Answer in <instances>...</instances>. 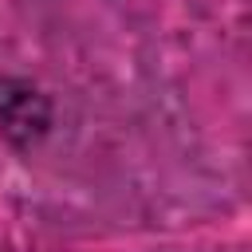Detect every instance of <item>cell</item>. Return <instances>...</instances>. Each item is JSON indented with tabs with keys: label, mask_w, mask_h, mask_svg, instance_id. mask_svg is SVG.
<instances>
[{
	"label": "cell",
	"mask_w": 252,
	"mask_h": 252,
	"mask_svg": "<svg viewBox=\"0 0 252 252\" xmlns=\"http://www.w3.org/2000/svg\"><path fill=\"white\" fill-rule=\"evenodd\" d=\"M47 130H51V98L28 79L0 75V134L12 146L28 150Z\"/></svg>",
	"instance_id": "cell-1"
}]
</instances>
